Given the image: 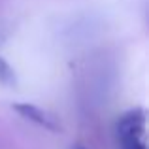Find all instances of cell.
I'll return each instance as SVG.
<instances>
[{
    "instance_id": "cell-1",
    "label": "cell",
    "mask_w": 149,
    "mask_h": 149,
    "mask_svg": "<svg viewBox=\"0 0 149 149\" xmlns=\"http://www.w3.org/2000/svg\"><path fill=\"white\" fill-rule=\"evenodd\" d=\"M146 134V111L142 108H134L123 113L117 121V136L125 138H143Z\"/></svg>"
},
{
    "instance_id": "cell-2",
    "label": "cell",
    "mask_w": 149,
    "mask_h": 149,
    "mask_svg": "<svg viewBox=\"0 0 149 149\" xmlns=\"http://www.w3.org/2000/svg\"><path fill=\"white\" fill-rule=\"evenodd\" d=\"M13 109L21 117H25V119L32 121V123H36V125H40V127H44L45 130L62 132V125L58 123L57 117L47 113L45 109L38 108V106H32V104H29V102H23V104H13Z\"/></svg>"
},
{
    "instance_id": "cell-3",
    "label": "cell",
    "mask_w": 149,
    "mask_h": 149,
    "mask_svg": "<svg viewBox=\"0 0 149 149\" xmlns=\"http://www.w3.org/2000/svg\"><path fill=\"white\" fill-rule=\"evenodd\" d=\"M15 74H13V68L8 64L4 58H0V83L2 85H8V87H13L15 85Z\"/></svg>"
},
{
    "instance_id": "cell-4",
    "label": "cell",
    "mask_w": 149,
    "mask_h": 149,
    "mask_svg": "<svg viewBox=\"0 0 149 149\" xmlns=\"http://www.w3.org/2000/svg\"><path fill=\"white\" fill-rule=\"evenodd\" d=\"M121 142V149H147L143 138H125L119 140Z\"/></svg>"
},
{
    "instance_id": "cell-5",
    "label": "cell",
    "mask_w": 149,
    "mask_h": 149,
    "mask_svg": "<svg viewBox=\"0 0 149 149\" xmlns=\"http://www.w3.org/2000/svg\"><path fill=\"white\" fill-rule=\"evenodd\" d=\"M76 149H85V147H81V146H77V147H76Z\"/></svg>"
}]
</instances>
